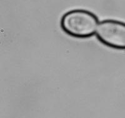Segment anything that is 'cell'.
I'll return each mask as SVG.
<instances>
[{"label":"cell","instance_id":"7a4b0ae2","mask_svg":"<svg viewBox=\"0 0 125 118\" xmlns=\"http://www.w3.org/2000/svg\"><path fill=\"white\" fill-rule=\"evenodd\" d=\"M96 38L104 45L118 50H125V23L108 19L100 22Z\"/></svg>","mask_w":125,"mask_h":118},{"label":"cell","instance_id":"6da1fadb","mask_svg":"<svg viewBox=\"0 0 125 118\" xmlns=\"http://www.w3.org/2000/svg\"><path fill=\"white\" fill-rule=\"evenodd\" d=\"M99 20L94 13L75 9L64 13L60 20L62 30L68 35L77 38H87L95 34Z\"/></svg>","mask_w":125,"mask_h":118}]
</instances>
